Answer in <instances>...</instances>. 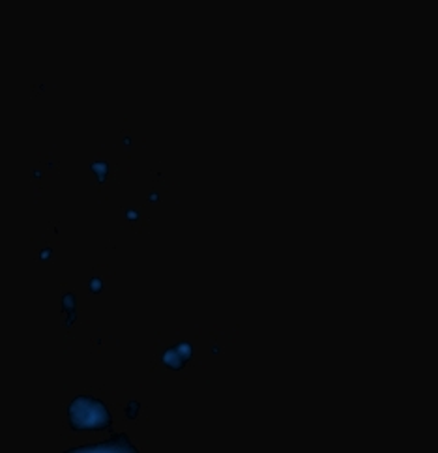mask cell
Listing matches in <instances>:
<instances>
[{
    "label": "cell",
    "mask_w": 438,
    "mask_h": 453,
    "mask_svg": "<svg viewBox=\"0 0 438 453\" xmlns=\"http://www.w3.org/2000/svg\"><path fill=\"white\" fill-rule=\"evenodd\" d=\"M62 307H64V313H66V326H71L75 322V296L73 294H66L62 298Z\"/></svg>",
    "instance_id": "cell-4"
},
{
    "label": "cell",
    "mask_w": 438,
    "mask_h": 453,
    "mask_svg": "<svg viewBox=\"0 0 438 453\" xmlns=\"http://www.w3.org/2000/svg\"><path fill=\"white\" fill-rule=\"evenodd\" d=\"M49 253H51V251H49V249H45V251H43V255H41V259H49Z\"/></svg>",
    "instance_id": "cell-10"
},
{
    "label": "cell",
    "mask_w": 438,
    "mask_h": 453,
    "mask_svg": "<svg viewBox=\"0 0 438 453\" xmlns=\"http://www.w3.org/2000/svg\"><path fill=\"white\" fill-rule=\"evenodd\" d=\"M101 288H103V283H101V279H99V277H92V279H90V290H92L94 294H97V292H99Z\"/></svg>",
    "instance_id": "cell-7"
},
{
    "label": "cell",
    "mask_w": 438,
    "mask_h": 453,
    "mask_svg": "<svg viewBox=\"0 0 438 453\" xmlns=\"http://www.w3.org/2000/svg\"><path fill=\"white\" fill-rule=\"evenodd\" d=\"M178 346V350L182 352V356L186 358L188 361L191 359V356H193V348H191V344L189 343H180V344H176Z\"/></svg>",
    "instance_id": "cell-6"
},
{
    "label": "cell",
    "mask_w": 438,
    "mask_h": 453,
    "mask_svg": "<svg viewBox=\"0 0 438 453\" xmlns=\"http://www.w3.org/2000/svg\"><path fill=\"white\" fill-rule=\"evenodd\" d=\"M73 453H94V452H131L137 453L135 446L127 440V437L120 433V435H112L107 442H99L96 446H82V448H75V450H69Z\"/></svg>",
    "instance_id": "cell-2"
},
{
    "label": "cell",
    "mask_w": 438,
    "mask_h": 453,
    "mask_svg": "<svg viewBox=\"0 0 438 453\" xmlns=\"http://www.w3.org/2000/svg\"><path fill=\"white\" fill-rule=\"evenodd\" d=\"M68 422L73 431H107L112 425L105 403L90 395H79L69 403Z\"/></svg>",
    "instance_id": "cell-1"
},
{
    "label": "cell",
    "mask_w": 438,
    "mask_h": 453,
    "mask_svg": "<svg viewBox=\"0 0 438 453\" xmlns=\"http://www.w3.org/2000/svg\"><path fill=\"white\" fill-rule=\"evenodd\" d=\"M125 216H127V219H137V214H135V212H127Z\"/></svg>",
    "instance_id": "cell-9"
},
{
    "label": "cell",
    "mask_w": 438,
    "mask_h": 453,
    "mask_svg": "<svg viewBox=\"0 0 438 453\" xmlns=\"http://www.w3.org/2000/svg\"><path fill=\"white\" fill-rule=\"evenodd\" d=\"M92 171L97 176V182H105L107 172H109V165L105 163V161H96V163H92Z\"/></svg>",
    "instance_id": "cell-5"
},
{
    "label": "cell",
    "mask_w": 438,
    "mask_h": 453,
    "mask_svg": "<svg viewBox=\"0 0 438 453\" xmlns=\"http://www.w3.org/2000/svg\"><path fill=\"white\" fill-rule=\"evenodd\" d=\"M137 410H139V403L133 401V403H129V406H127L125 414H127V418H131V420H133V418L137 416Z\"/></svg>",
    "instance_id": "cell-8"
},
{
    "label": "cell",
    "mask_w": 438,
    "mask_h": 453,
    "mask_svg": "<svg viewBox=\"0 0 438 453\" xmlns=\"http://www.w3.org/2000/svg\"><path fill=\"white\" fill-rule=\"evenodd\" d=\"M161 361H163L169 369H172V371H180L186 363H188V359L182 356V352L178 350V346H176V348H174V346H172V348H167V350L163 352Z\"/></svg>",
    "instance_id": "cell-3"
}]
</instances>
